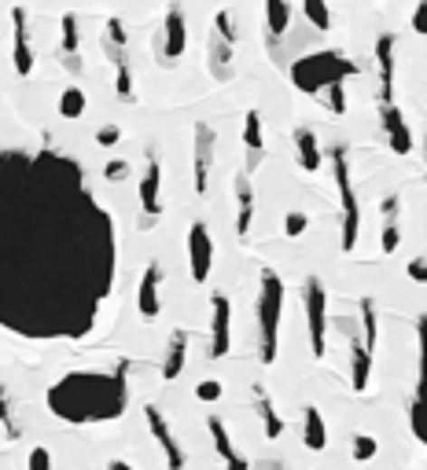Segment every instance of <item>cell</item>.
I'll use <instances>...</instances> for the list:
<instances>
[{
  "mask_svg": "<svg viewBox=\"0 0 427 470\" xmlns=\"http://www.w3.org/2000/svg\"><path fill=\"white\" fill-rule=\"evenodd\" d=\"M48 408L67 423H100L126 411V382L119 375L74 371L48 390Z\"/></svg>",
  "mask_w": 427,
  "mask_h": 470,
  "instance_id": "obj_1",
  "label": "cell"
},
{
  "mask_svg": "<svg viewBox=\"0 0 427 470\" xmlns=\"http://www.w3.org/2000/svg\"><path fill=\"white\" fill-rule=\"evenodd\" d=\"M350 74H357V67L350 63L346 55H339V52H332V48L309 52V55H302V59H295V63H291V81H295V89H299V92H309V96L325 92V89H332V85H343Z\"/></svg>",
  "mask_w": 427,
  "mask_h": 470,
  "instance_id": "obj_2",
  "label": "cell"
},
{
  "mask_svg": "<svg viewBox=\"0 0 427 470\" xmlns=\"http://www.w3.org/2000/svg\"><path fill=\"white\" fill-rule=\"evenodd\" d=\"M280 313H284V283L273 268H261V294H258V352H261V364L277 361Z\"/></svg>",
  "mask_w": 427,
  "mask_h": 470,
  "instance_id": "obj_3",
  "label": "cell"
},
{
  "mask_svg": "<svg viewBox=\"0 0 427 470\" xmlns=\"http://www.w3.org/2000/svg\"><path fill=\"white\" fill-rule=\"evenodd\" d=\"M332 169H336V188H339V202H343V250L350 254L357 247V195H354V181H350V158L346 147H332Z\"/></svg>",
  "mask_w": 427,
  "mask_h": 470,
  "instance_id": "obj_4",
  "label": "cell"
},
{
  "mask_svg": "<svg viewBox=\"0 0 427 470\" xmlns=\"http://www.w3.org/2000/svg\"><path fill=\"white\" fill-rule=\"evenodd\" d=\"M302 302H306V320H309V349H313V357H325V349H328V294H325V283H320L317 276L306 279L302 287Z\"/></svg>",
  "mask_w": 427,
  "mask_h": 470,
  "instance_id": "obj_5",
  "label": "cell"
},
{
  "mask_svg": "<svg viewBox=\"0 0 427 470\" xmlns=\"http://www.w3.org/2000/svg\"><path fill=\"white\" fill-rule=\"evenodd\" d=\"M155 48H158V59H163V63H177V59L185 55V48H188V26H185V12L177 5L166 12L163 30H158V37H155Z\"/></svg>",
  "mask_w": 427,
  "mask_h": 470,
  "instance_id": "obj_6",
  "label": "cell"
},
{
  "mask_svg": "<svg viewBox=\"0 0 427 470\" xmlns=\"http://www.w3.org/2000/svg\"><path fill=\"white\" fill-rule=\"evenodd\" d=\"M229 320H232V306H229V298L225 294H210V357L214 361H222V357H229V345H232V327H229Z\"/></svg>",
  "mask_w": 427,
  "mask_h": 470,
  "instance_id": "obj_7",
  "label": "cell"
},
{
  "mask_svg": "<svg viewBox=\"0 0 427 470\" xmlns=\"http://www.w3.org/2000/svg\"><path fill=\"white\" fill-rule=\"evenodd\" d=\"M144 419H147V430L155 434L158 448H163V456H166V466H170V470H185L188 456H185V448L177 445V437H174V430H170V423H166L163 411H158L155 404H147V408H144Z\"/></svg>",
  "mask_w": 427,
  "mask_h": 470,
  "instance_id": "obj_8",
  "label": "cell"
},
{
  "mask_svg": "<svg viewBox=\"0 0 427 470\" xmlns=\"http://www.w3.org/2000/svg\"><path fill=\"white\" fill-rule=\"evenodd\" d=\"M188 261H192V279L206 283L210 268H214V240H210V228L203 221H195L188 228Z\"/></svg>",
  "mask_w": 427,
  "mask_h": 470,
  "instance_id": "obj_9",
  "label": "cell"
},
{
  "mask_svg": "<svg viewBox=\"0 0 427 470\" xmlns=\"http://www.w3.org/2000/svg\"><path fill=\"white\" fill-rule=\"evenodd\" d=\"M140 206L147 217L163 213V162H158L155 151H147V165L140 176Z\"/></svg>",
  "mask_w": 427,
  "mask_h": 470,
  "instance_id": "obj_10",
  "label": "cell"
},
{
  "mask_svg": "<svg viewBox=\"0 0 427 470\" xmlns=\"http://www.w3.org/2000/svg\"><path fill=\"white\" fill-rule=\"evenodd\" d=\"M12 33H15V44H12V59H15V74L19 78H30L33 74V44H30V23H26V8H12Z\"/></svg>",
  "mask_w": 427,
  "mask_h": 470,
  "instance_id": "obj_11",
  "label": "cell"
},
{
  "mask_svg": "<svg viewBox=\"0 0 427 470\" xmlns=\"http://www.w3.org/2000/svg\"><path fill=\"white\" fill-rule=\"evenodd\" d=\"M158 287H163V265L151 261L140 276V290H137V309L144 320H155L158 313H163V294H158Z\"/></svg>",
  "mask_w": 427,
  "mask_h": 470,
  "instance_id": "obj_12",
  "label": "cell"
},
{
  "mask_svg": "<svg viewBox=\"0 0 427 470\" xmlns=\"http://www.w3.org/2000/svg\"><path fill=\"white\" fill-rule=\"evenodd\" d=\"M214 144H218V136H214V129L206 122H195V195H206L210 188V165H214Z\"/></svg>",
  "mask_w": 427,
  "mask_h": 470,
  "instance_id": "obj_13",
  "label": "cell"
},
{
  "mask_svg": "<svg viewBox=\"0 0 427 470\" xmlns=\"http://www.w3.org/2000/svg\"><path fill=\"white\" fill-rule=\"evenodd\" d=\"M380 114H384V133H387V144L394 155H409L413 151V133H409V122L398 103H380Z\"/></svg>",
  "mask_w": 427,
  "mask_h": 470,
  "instance_id": "obj_14",
  "label": "cell"
},
{
  "mask_svg": "<svg viewBox=\"0 0 427 470\" xmlns=\"http://www.w3.org/2000/svg\"><path fill=\"white\" fill-rule=\"evenodd\" d=\"M60 59L71 74H81V30H78L74 12H67L60 23Z\"/></svg>",
  "mask_w": 427,
  "mask_h": 470,
  "instance_id": "obj_15",
  "label": "cell"
},
{
  "mask_svg": "<svg viewBox=\"0 0 427 470\" xmlns=\"http://www.w3.org/2000/svg\"><path fill=\"white\" fill-rule=\"evenodd\" d=\"M394 33H380L376 41V63H380V103H394Z\"/></svg>",
  "mask_w": 427,
  "mask_h": 470,
  "instance_id": "obj_16",
  "label": "cell"
},
{
  "mask_svg": "<svg viewBox=\"0 0 427 470\" xmlns=\"http://www.w3.org/2000/svg\"><path fill=\"white\" fill-rule=\"evenodd\" d=\"M206 430H210V437H214V448H218V456L225 459V466L229 470H251V463H247V456L232 445V437H229V430H225V423L218 419V416H206Z\"/></svg>",
  "mask_w": 427,
  "mask_h": 470,
  "instance_id": "obj_17",
  "label": "cell"
},
{
  "mask_svg": "<svg viewBox=\"0 0 427 470\" xmlns=\"http://www.w3.org/2000/svg\"><path fill=\"white\" fill-rule=\"evenodd\" d=\"M251 221H254V184H251V173H240L236 176V235L240 240H247Z\"/></svg>",
  "mask_w": 427,
  "mask_h": 470,
  "instance_id": "obj_18",
  "label": "cell"
},
{
  "mask_svg": "<svg viewBox=\"0 0 427 470\" xmlns=\"http://www.w3.org/2000/svg\"><path fill=\"white\" fill-rule=\"evenodd\" d=\"M206 67L214 81H232V44H225L218 33H210L206 41Z\"/></svg>",
  "mask_w": 427,
  "mask_h": 470,
  "instance_id": "obj_19",
  "label": "cell"
},
{
  "mask_svg": "<svg viewBox=\"0 0 427 470\" xmlns=\"http://www.w3.org/2000/svg\"><path fill=\"white\" fill-rule=\"evenodd\" d=\"M243 147H247V169H258V165H261V155H265L261 114H258V110H247V114H243Z\"/></svg>",
  "mask_w": 427,
  "mask_h": 470,
  "instance_id": "obj_20",
  "label": "cell"
},
{
  "mask_svg": "<svg viewBox=\"0 0 427 470\" xmlns=\"http://www.w3.org/2000/svg\"><path fill=\"white\" fill-rule=\"evenodd\" d=\"M302 445L309 452H325V445H328V427L320 419V408H313V404L302 411Z\"/></svg>",
  "mask_w": 427,
  "mask_h": 470,
  "instance_id": "obj_21",
  "label": "cell"
},
{
  "mask_svg": "<svg viewBox=\"0 0 427 470\" xmlns=\"http://www.w3.org/2000/svg\"><path fill=\"white\" fill-rule=\"evenodd\" d=\"M350 357H354V390L365 393L368 379H372V349L365 345V338L357 331L350 334Z\"/></svg>",
  "mask_w": 427,
  "mask_h": 470,
  "instance_id": "obj_22",
  "label": "cell"
},
{
  "mask_svg": "<svg viewBox=\"0 0 427 470\" xmlns=\"http://www.w3.org/2000/svg\"><path fill=\"white\" fill-rule=\"evenodd\" d=\"M295 155H299V165H302L306 173H317V169H320L325 155H320V144H317V133H313V129H306V126L295 129Z\"/></svg>",
  "mask_w": 427,
  "mask_h": 470,
  "instance_id": "obj_23",
  "label": "cell"
},
{
  "mask_svg": "<svg viewBox=\"0 0 427 470\" xmlns=\"http://www.w3.org/2000/svg\"><path fill=\"white\" fill-rule=\"evenodd\" d=\"M291 26V0H265V33L270 44H277Z\"/></svg>",
  "mask_w": 427,
  "mask_h": 470,
  "instance_id": "obj_24",
  "label": "cell"
},
{
  "mask_svg": "<svg viewBox=\"0 0 427 470\" xmlns=\"http://www.w3.org/2000/svg\"><path fill=\"white\" fill-rule=\"evenodd\" d=\"M185 361H188V334H185V331H174V334H170V345H166V361H163V379L174 382V379L185 371Z\"/></svg>",
  "mask_w": 427,
  "mask_h": 470,
  "instance_id": "obj_25",
  "label": "cell"
},
{
  "mask_svg": "<svg viewBox=\"0 0 427 470\" xmlns=\"http://www.w3.org/2000/svg\"><path fill=\"white\" fill-rule=\"evenodd\" d=\"M254 400H258V416H261V430H265V437L277 441V437L284 434V419H280L277 404L270 400V393H265L261 386H254Z\"/></svg>",
  "mask_w": 427,
  "mask_h": 470,
  "instance_id": "obj_26",
  "label": "cell"
},
{
  "mask_svg": "<svg viewBox=\"0 0 427 470\" xmlns=\"http://www.w3.org/2000/svg\"><path fill=\"white\" fill-rule=\"evenodd\" d=\"M302 12H306V19H309V26L313 30H332V12H328V0H302Z\"/></svg>",
  "mask_w": 427,
  "mask_h": 470,
  "instance_id": "obj_27",
  "label": "cell"
},
{
  "mask_svg": "<svg viewBox=\"0 0 427 470\" xmlns=\"http://www.w3.org/2000/svg\"><path fill=\"white\" fill-rule=\"evenodd\" d=\"M214 33H218L225 44L236 48V41H240V26H236V15H232L229 8H222L218 15H214Z\"/></svg>",
  "mask_w": 427,
  "mask_h": 470,
  "instance_id": "obj_28",
  "label": "cell"
},
{
  "mask_svg": "<svg viewBox=\"0 0 427 470\" xmlns=\"http://www.w3.org/2000/svg\"><path fill=\"white\" fill-rule=\"evenodd\" d=\"M115 92H119L122 99H133V96H137V92H133V67H129V55L115 59Z\"/></svg>",
  "mask_w": 427,
  "mask_h": 470,
  "instance_id": "obj_29",
  "label": "cell"
},
{
  "mask_svg": "<svg viewBox=\"0 0 427 470\" xmlns=\"http://www.w3.org/2000/svg\"><path fill=\"white\" fill-rule=\"evenodd\" d=\"M60 114H63V118H81V114H85V92H81L78 85L63 89V96H60Z\"/></svg>",
  "mask_w": 427,
  "mask_h": 470,
  "instance_id": "obj_30",
  "label": "cell"
},
{
  "mask_svg": "<svg viewBox=\"0 0 427 470\" xmlns=\"http://www.w3.org/2000/svg\"><path fill=\"white\" fill-rule=\"evenodd\" d=\"M376 452H380V441L372 437V434H357V437L350 441V456H354V463H368V459H376Z\"/></svg>",
  "mask_w": 427,
  "mask_h": 470,
  "instance_id": "obj_31",
  "label": "cell"
},
{
  "mask_svg": "<svg viewBox=\"0 0 427 470\" xmlns=\"http://www.w3.org/2000/svg\"><path fill=\"white\" fill-rule=\"evenodd\" d=\"M103 44H115V48H126L129 44V33H126V23L119 15H111L103 23Z\"/></svg>",
  "mask_w": 427,
  "mask_h": 470,
  "instance_id": "obj_32",
  "label": "cell"
},
{
  "mask_svg": "<svg viewBox=\"0 0 427 470\" xmlns=\"http://www.w3.org/2000/svg\"><path fill=\"white\" fill-rule=\"evenodd\" d=\"M309 228V213H302V210H291L288 217H284V235L288 240H299V235Z\"/></svg>",
  "mask_w": 427,
  "mask_h": 470,
  "instance_id": "obj_33",
  "label": "cell"
},
{
  "mask_svg": "<svg viewBox=\"0 0 427 470\" xmlns=\"http://www.w3.org/2000/svg\"><path fill=\"white\" fill-rule=\"evenodd\" d=\"M222 393H225V386H222L218 379H203V382L195 386V397H199L203 404H214V400H222Z\"/></svg>",
  "mask_w": 427,
  "mask_h": 470,
  "instance_id": "obj_34",
  "label": "cell"
},
{
  "mask_svg": "<svg viewBox=\"0 0 427 470\" xmlns=\"http://www.w3.org/2000/svg\"><path fill=\"white\" fill-rule=\"evenodd\" d=\"M420 331V390H427V316L416 320Z\"/></svg>",
  "mask_w": 427,
  "mask_h": 470,
  "instance_id": "obj_35",
  "label": "cell"
},
{
  "mask_svg": "<svg viewBox=\"0 0 427 470\" xmlns=\"http://www.w3.org/2000/svg\"><path fill=\"white\" fill-rule=\"evenodd\" d=\"M26 470H52V452L44 445H33L26 456Z\"/></svg>",
  "mask_w": 427,
  "mask_h": 470,
  "instance_id": "obj_36",
  "label": "cell"
},
{
  "mask_svg": "<svg viewBox=\"0 0 427 470\" xmlns=\"http://www.w3.org/2000/svg\"><path fill=\"white\" fill-rule=\"evenodd\" d=\"M103 176H107V181H111V184L126 181V176H129V162H126V158H111V162L103 165Z\"/></svg>",
  "mask_w": 427,
  "mask_h": 470,
  "instance_id": "obj_37",
  "label": "cell"
},
{
  "mask_svg": "<svg viewBox=\"0 0 427 470\" xmlns=\"http://www.w3.org/2000/svg\"><path fill=\"white\" fill-rule=\"evenodd\" d=\"M398 243H402V231H398L394 217H387V224H384V254H394Z\"/></svg>",
  "mask_w": 427,
  "mask_h": 470,
  "instance_id": "obj_38",
  "label": "cell"
},
{
  "mask_svg": "<svg viewBox=\"0 0 427 470\" xmlns=\"http://www.w3.org/2000/svg\"><path fill=\"white\" fill-rule=\"evenodd\" d=\"M325 92H328V110L343 118V114H346V92H343V85H332V89H325Z\"/></svg>",
  "mask_w": 427,
  "mask_h": 470,
  "instance_id": "obj_39",
  "label": "cell"
},
{
  "mask_svg": "<svg viewBox=\"0 0 427 470\" xmlns=\"http://www.w3.org/2000/svg\"><path fill=\"white\" fill-rule=\"evenodd\" d=\"M119 140H122V129H119V126H103V129L96 133V144H100V147H115Z\"/></svg>",
  "mask_w": 427,
  "mask_h": 470,
  "instance_id": "obj_40",
  "label": "cell"
},
{
  "mask_svg": "<svg viewBox=\"0 0 427 470\" xmlns=\"http://www.w3.org/2000/svg\"><path fill=\"white\" fill-rule=\"evenodd\" d=\"M405 272H409V279H413V283H427V258H413Z\"/></svg>",
  "mask_w": 427,
  "mask_h": 470,
  "instance_id": "obj_41",
  "label": "cell"
},
{
  "mask_svg": "<svg viewBox=\"0 0 427 470\" xmlns=\"http://www.w3.org/2000/svg\"><path fill=\"white\" fill-rule=\"evenodd\" d=\"M413 33L427 37V5H416V12H413Z\"/></svg>",
  "mask_w": 427,
  "mask_h": 470,
  "instance_id": "obj_42",
  "label": "cell"
},
{
  "mask_svg": "<svg viewBox=\"0 0 427 470\" xmlns=\"http://www.w3.org/2000/svg\"><path fill=\"white\" fill-rule=\"evenodd\" d=\"M107 470H133L126 459H111V466H107Z\"/></svg>",
  "mask_w": 427,
  "mask_h": 470,
  "instance_id": "obj_43",
  "label": "cell"
},
{
  "mask_svg": "<svg viewBox=\"0 0 427 470\" xmlns=\"http://www.w3.org/2000/svg\"><path fill=\"white\" fill-rule=\"evenodd\" d=\"M265 470H288V466H280V463H265Z\"/></svg>",
  "mask_w": 427,
  "mask_h": 470,
  "instance_id": "obj_44",
  "label": "cell"
},
{
  "mask_svg": "<svg viewBox=\"0 0 427 470\" xmlns=\"http://www.w3.org/2000/svg\"><path fill=\"white\" fill-rule=\"evenodd\" d=\"M420 5H427V0H420Z\"/></svg>",
  "mask_w": 427,
  "mask_h": 470,
  "instance_id": "obj_45",
  "label": "cell"
}]
</instances>
